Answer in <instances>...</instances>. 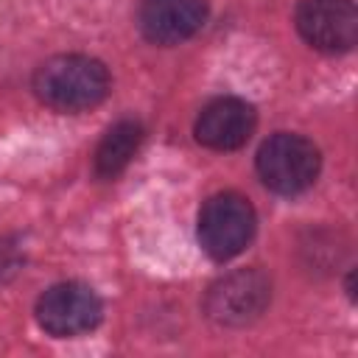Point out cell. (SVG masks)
<instances>
[{"mask_svg": "<svg viewBox=\"0 0 358 358\" xmlns=\"http://www.w3.org/2000/svg\"><path fill=\"white\" fill-rule=\"evenodd\" d=\"M34 95L56 112L78 115L101 106L112 90L106 64L87 53H59L45 59L31 78Z\"/></svg>", "mask_w": 358, "mask_h": 358, "instance_id": "cell-1", "label": "cell"}, {"mask_svg": "<svg viewBox=\"0 0 358 358\" xmlns=\"http://www.w3.org/2000/svg\"><path fill=\"white\" fill-rule=\"evenodd\" d=\"M255 168L260 182L277 196H299L313 187L322 171V154L313 140L296 131H274L257 148Z\"/></svg>", "mask_w": 358, "mask_h": 358, "instance_id": "cell-2", "label": "cell"}, {"mask_svg": "<svg viewBox=\"0 0 358 358\" xmlns=\"http://www.w3.org/2000/svg\"><path fill=\"white\" fill-rule=\"evenodd\" d=\"M257 229V213L252 201L235 190H221L210 196L196 221L199 246L204 255L215 263H227L238 257L255 238Z\"/></svg>", "mask_w": 358, "mask_h": 358, "instance_id": "cell-3", "label": "cell"}, {"mask_svg": "<svg viewBox=\"0 0 358 358\" xmlns=\"http://www.w3.org/2000/svg\"><path fill=\"white\" fill-rule=\"evenodd\" d=\"M271 305V280L260 268H235L204 294V313L218 327H246Z\"/></svg>", "mask_w": 358, "mask_h": 358, "instance_id": "cell-4", "label": "cell"}, {"mask_svg": "<svg viewBox=\"0 0 358 358\" xmlns=\"http://www.w3.org/2000/svg\"><path fill=\"white\" fill-rule=\"evenodd\" d=\"M36 324L53 338H76L95 330L103 319V302L92 285L64 280L45 288L34 305Z\"/></svg>", "mask_w": 358, "mask_h": 358, "instance_id": "cell-5", "label": "cell"}, {"mask_svg": "<svg viewBox=\"0 0 358 358\" xmlns=\"http://www.w3.org/2000/svg\"><path fill=\"white\" fill-rule=\"evenodd\" d=\"M294 25L319 53H347L358 42V8L352 0H299Z\"/></svg>", "mask_w": 358, "mask_h": 358, "instance_id": "cell-6", "label": "cell"}, {"mask_svg": "<svg viewBox=\"0 0 358 358\" xmlns=\"http://www.w3.org/2000/svg\"><path fill=\"white\" fill-rule=\"evenodd\" d=\"M257 129V112L238 95H221L201 106L193 123V137L210 151H238Z\"/></svg>", "mask_w": 358, "mask_h": 358, "instance_id": "cell-7", "label": "cell"}, {"mask_svg": "<svg viewBox=\"0 0 358 358\" xmlns=\"http://www.w3.org/2000/svg\"><path fill=\"white\" fill-rule=\"evenodd\" d=\"M207 0H140L137 28L151 45H179L196 36L207 22Z\"/></svg>", "mask_w": 358, "mask_h": 358, "instance_id": "cell-8", "label": "cell"}, {"mask_svg": "<svg viewBox=\"0 0 358 358\" xmlns=\"http://www.w3.org/2000/svg\"><path fill=\"white\" fill-rule=\"evenodd\" d=\"M143 140H145V129L137 117L115 120L95 145V154H92L95 176L98 179H117L129 168V162L137 157Z\"/></svg>", "mask_w": 358, "mask_h": 358, "instance_id": "cell-9", "label": "cell"}, {"mask_svg": "<svg viewBox=\"0 0 358 358\" xmlns=\"http://www.w3.org/2000/svg\"><path fill=\"white\" fill-rule=\"evenodd\" d=\"M22 266H25V255L20 252V246L11 238H0V282L17 277Z\"/></svg>", "mask_w": 358, "mask_h": 358, "instance_id": "cell-10", "label": "cell"}, {"mask_svg": "<svg viewBox=\"0 0 358 358\" xmlns=\"http://www.w3.org/2000/svg\"><path fill=\"white\" fill-rule=\"evenodd\" d=\"M344 291H347V296L355 302V271H352V268L347 271V280H344Z\"/></svg>", "mask_w": 358, "mask_h": 358, "instance_id": "cell-11", "label": "cell"}]
</instances>
